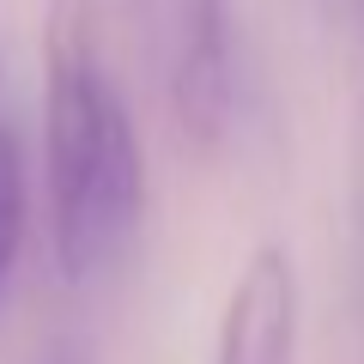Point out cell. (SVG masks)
Here are the masks:
<instances>
[{"mask_svg":"<svg viewBox=\"0 0 364 364\" xmlns=\"http://www.w3.org/2000/svg\"><path fill=\"white\" fill-rule=\"evenodd\" d=\"M43 164L55 261L73 286H97L140 237L146 158L91 0H49L43 18Z\"/></svg>","mask_w":364,"mask_h":364,"instance_id":"cell-1","label":"cell"},{"mask_svg":"<svg viewBox=\"0 0 364 364\" xmlns=\"http://www.w3.org/2000/svg\"><path fill=\"white\" fill-rule=\"evenodd\" d=\"M170 104L188 140L219 146L237 122V0H170Z\"/></svg>","mask_w":364,"mask_h":364,"instance_id":"cell-2","label":"cell"},{"mask_svg":"<svg viewBox=\"0 0 364 364\" xmlns=\"http://www.w3.org/2000/svg\"><path fill=\"white\" fill-rule=\"evenodd\" d=\"M298 328H304L298 267L279 243H261L231 279L213 364H298Z\"/></svg>","mask_w":364,"mask_h":364,"instance_id":"cell-3","label":"cell"},{"mask_svg":"<svg viewBox=\"0 0 364 364\" xmlns=\"http://www.w3.org/2000/svg\"><path fill=\"white\" fill-rule=\"evenodd\" d=\"M25 213H31V188H25V146H18L13 122H0V304L13 286L18 249H25Z\"/></svg>","mask_w":364,"mask_h":364,"instance_id":"cell-4","label":"cell"},{"mask_svg":"<svg viewBox=\"0 0 364 364\" xmlns=\"http://www.w3.org/2000/svg\"><path fill=\"white\" fill-rule=\"evenodd\" d=\"M37 364H91V358H85V352H79V340H55V346L43 352Z\"/></svg>","mask_w":364,"mask_h":364,"instance_id":"cell-5","label":"cell"}]
</instances>
